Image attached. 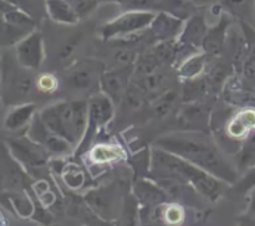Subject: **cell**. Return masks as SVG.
<instances>
[{
    "label": "cell",
    "instance_id": "6da1fadb",
    "mask_svg": "<svg viewBox=\"0 0 255 226\" xmlns=\"http://www.w3.org/2000/svg\"><path fill=\"white\" fill-rule=\"evenodd\" d=\"M157 144L159 148L186 159L222 180L228 183L236 181V171L207 142L194 137L167 136L159 138Z\"/></svg>",
    "mask_w": 255,
    "mask_h": 226
},
{
    "label": "cell",
    "instance_id": "7a4b0ae2",
    "mask_svg": "<svg viewBox=\"0 0 255 226\" xmlns=\"http://www.w3.org/2000/svg\"><path fill=\"white\" fill-rule=\"evenodd\" d=\"M153 170L182 183H192L197 190L212 200H216L221 194V183L214 178L213 174L169 151L166 153L162 149H154Z\"/></svg>",
    "mask_w": 255,
    "mask_h": 226
},
{
    "label": "cell",
    "instance_id": "3957f363",
    "mask_svg": "<svg viewBox=\"0 0 255 226\" xmlns=\"http://www.w3.org/2000/svg\"><path fill=\"white\" fill-rule=\"evenodd\" d=\"M156 15L147 10H133L120 15L112 21L107 22L101 27V34L104 37H112L116 35L133 34L144 27L149 26L153 22Z\"/></svg>",
    "mask_w": 255,
    "mask_h": 226
},
{
    "label": "cell",
    "instance_id": "277c9868",
    "mask_svg": "<svg viewBox=\"0 0 255 226\" xmlns=\"http://www.w3.org/2000/svg\"><path fill=\"white\" fill-rule=\"evenodd\" d=\"M9 147L12 154L22 163L30 166H41L46 163L49 154L44 147L36 143V141H29L26 138L9 139Z\"/></svg>",
    "mask_w": 255,
    "mask_h": 226
},
{
    "label": "cell",
    "instance_id": "5b68a950",
    "mask_svg": "<svg viewBox=\"0 0 255 226\" xmlns=\"http://www.w3.org/2000/svg\"><path fill=\"white\" fill-rule=\"evenodd\" d=\"M17 59L19 62L29 69H37L42 61V37L39 32H32L25 39H21L17 45Z\"/></svg>",
    "mask_w": 255,
    "mask_h": 226
},
{
    "label": "cell",
    "instance_id": "8992f818",
    "mask_svg": "<svg viewBox=\"0 0 255 226\" xmlns=\"http://www.w3.org/2000/svg\"><path fill=\"white\" fill-rule=\"evenodd\" d=\"M229 24H231V19L228 17V15L223 14L218 24L207 31V35L204 36L203 40V44H202V46H203L204 51H206L207 54H221L224 46V40H226L227 27H228Z\"/></svg>",
    "mask_w": 255,
    "mask_h": 226
},
{
    "label": "cell",
    "instance_id": "52a82bcc",
    "mask_svg": "<svg viewBox=\"0 0 255 226\" xmlns=\"http://www.w3.org/2000/svg\"><path fill=\"white\" fill-rule=\"evenodd\" d=\"M114 114V107H112L111 98L109 96H97L92 97L89 103V123L92 127H99L105 124L111 119Z\"/></svg>",
    "mask_w": 255,
    "mask_h": 226
},
{
    "label": "cell",
    "instance_id": "ba28073f",
    "mask_svg": "<svg viewBox=\"0 0 255 226\" xmlns=\"http://www.w3.org/2000/svg\"><path fill=\"white\" fill-rule=\"evenodd\" d=\"M207 25L203 15H194L187 22L182 34L181 42L187 46H201L203 44L204 36L207 35Z\"/></svg>",
    "mask_w": 255,
    "mask_h": 226
},
{
    "label": "cell",
    "instance_id": "9c48e42d",
    "mask_svg": "<svg viewBox=\"0 0 255 226\" xmlns=\"http://www.w3.org/2000/svg\"><path fill=\"white\" fill-rule=\"evenodd\" d=\"M127 72L111 71L106 72L101 77L102 91L109 96L112 101H119L122 93L126 92L127 86Z\"/></svg>",
    "mask_w": 255,
    "mask_h": 226
},
{
    "label": "cell",
    "instance_id": "30bf717a",
    "mask_svg": "<svg viewBox=\"0 0 255 226\" xmlns=\"http://www.w3.org/2000/svg\"><path fill=\"white\" fill-rule=\"evenodd\" d=\"M1 11H2V20L4 22H7L10 25L20 27L25 31L30 32L35 26V22L26 12L21 11L14 2L1 0Z\"/></svg>",
    "mask_w": 255,
    "mask_h": 226
},
{
    "label": "cell",
    "instance_id": "8fae6325",
    "mask_svg": "<svg viewBox=\"0 0 255 226\" xmlns=\"http://www.w3.org/2000/svg\"><path fill=\"white\" fill-rule=\"evenodd\" d=\"M46 9L49 16L61 24H76L80 19L67 0H46Z\"/></svg>",
    "mask_w": 255,
    "mask_h": 226
},
{
    "label": "cell",
    "instance_id": "7c38bea8",
    "mask_svg": "<svg viewBox=\"0 0 255 226\" xmlns=\"http://www.w3.org/2000/svg\"><path fill=\"white\" fill-rule=\"evenodd\" d=\"M182 20L178 17H174L167 12H161L158 16L154 17L152 22V29L157 39L169 40L173 35L178 34L181 30Z\"/></svg>",
    "mask_w": 255,
    "mask_h": 226
},
{
    "label": "cell",
    "instance_id": "4fadbf2b",
    "mask_svg": "<svg viewBox=\"0 0 255 226\" xmlns=\"http://www.w3.org/2000/svg\"><path fill=\"white\" fill-rule=\"evenodd\" d=\"M221 5L229 15L251 21L255 10V0H221Z\"/></svg>",
    "mask_w": 255,
    "mask_h": 226
},
{
    "label": "cell",
    "instance_id": "5bb4252c",
    "mask_svg": "<svg viewBox=\"0 0 255 226\" xmlns=\"http://www.w3.org/2000/svg\"><path fill=\"white\" fill-rule=\"evenodd\" d=\"M34 111L35 104H25V106L17 107L16 109L10 112L9 116L6 117L5 126H6V128L12 129V131L21 128L22 126H25L29 122Z\"/></svg>",
    "mask_w": 255,
    "mask_h": 226
},
{
    "label": "cell",
    "instance_id": "9a60e30c",
    "mask_svg": "<svg viewBox=\"0 0 255 226\" xmlns=\"http://www.w3.org/2000/svg\"><path fill=\"white\" fill-rule=\"evenodd\" d=\"M136 194L142 203L146 204H161L166 200V195L161 189L156 188L146 181H139L136 184Z\"/></svg>",
    "mask_w": 255,
    "mask_h": 226
},
{
    "label": "cell",
    "instance_id": "2e32d148",
    "mask_svg": "<svg viewBox=\"0 0 255 226\" xmlns=\"http://www.w3.org/2000/svg\"><path fill=\"white\" fill-rule=\"evenodd\" d=\"M208 89V82L203 78H189L183 86V101L194 102L206 94Z\"/></svg>",
    "mask_w": 255,
    "mask_h": 226
},
{
    "label": "cell",
    "instance_id": "e0dca14e",
    "mask_svg": "<svg viewBox=\"0 0 255 226\" xmlns=\"http://www.w3.org/2000/svg\"><path fill=\"white\" fill-rule=\"evenodd\" d=\"M166 86V78L163 74H159L158 71L153 72L151 75L142 77V81L139 83V87L143 89L146 94H156L158 96L159 92H162Z\"/></svg>",
    "mask_w": 255,
    "mask_h": 226
},
{
    "label": "cell",
    "instance_id": "ac0fdd59",
    "mask_svg": "<svg viewBox=\"0 0 255 226\" xmlns=\"http://www.w3.org/2000/svg\"><path fill=\"white\" fill-rule=\"evenodd\" d=\"M153 54L158 57L162 64H172L177 55L176 44L172 40H163L154 47Z\"/></svg>",
    "mask_w": 255,
    "mask_h": 226
},
{
    "label": "cell",
    "instance_id": "d6986e66",
    "mask_svg": "<svg viewBox=\"0 0 255 226\" xmlns=\"http://www.w3.org/2000/svg\"><path fill=\"white\" fill-rule=\"evenodd\" d=\"M121 154V149L116 148V147L99 146L92 151L91 158L96 163H106V161L116 160V159L120 158Z\"/></svg>",
    "mask_w": 255,
    "mask_h": 226
},
{
    "label": "cell",
    "instance_id": "ffe728a7",
    "mask_svg": "<svg viewBox=\"0 0 255 226\" xmlns=\"http://www.w3.org/2000/svg\"><path fill=\"white\" fill-rule=\"evenodd\" d=\"M161 64L162 62L159 61V59L153 54V52L149 55H143V56L139 57L138 61H137L136 71L137 74L141 75L142 77L147 76V75H151L153 74V72H156Z\"/></svg>",
    "mask_w": 255,
    "mask_h": 226
},
{
    "label": "cell",
    "instance_id": "44dd1931",
    "mask_svg": "<svg viewBox=\"0 0 255 226\" xmlns=\"http://www.w3.org/2000/svg\"><path fill=\"white\" fill-rule=\"evenodd\" d=\"M204 66V56L203 55H197V56L191 57L188 61L182 65L179 74L187 78H193L197 75H199L203 70Z\"/></svg>",
    "mask_w": 255,
    "mask_h": 226
},
{
    "label": "cell",
    "instance_id": "7402d4cb",
    "mask_svg": "<svg viewBox=\"0 0 255 226\" xmlns=\"http://www.w3.org/2000/svg\"><path fill=\"white\" fill-rule=\"evenodd\" d=\"M94 82V75L89 70H77L71 74L69 77L70 86L76 89H86Z\"/></svg>",
    "mask_w": 255,
    "mask_h": 226
},
{
    "label": "cell",
    "instance_id": "603a6c76",
    "mask_svg": "<svg viewBox=\"0 0 255 226\" xmlns=\"http://www.w3.org/2000/svg\"><path fill=\"white\" fill-rule=\"evenodd\" d=\"M238 164L241 168H248L255 164V134L244 143L238 156Z\"/></svg>",
    "mask_w": 255,
    "mask_h": 226
},
{
    "label": "cell",
    "instance_id": "cb8c5ba5",
    "mask_svg": "<svg viewBox=\"0 0 255 226\" xmlns=\"http://www.w3.org/2000/svg\"><path fill=\"white\" fill-rule=\"evenodd\" d=\"M87 201H89V204L94 208L96 213H101L102 215L109 213V198H107V195L102 190H94L87 194Z\"/></svg>",
    "mask_w": 255,
    "mask_h": 226
},
{
    "label": "cell",
    "instance_id": "d4e9b609",
    "mask_svg": "<svg viewBox=\"0 0 255 226\" xmlns=\"http://www.w3.org/2000/svg\"><path fill=\"white\" fill-rule=\"evenodd\" d=\"M144 96H146V93H144L143 89L139 86H132L125 92L126 103L129 107H132V108H139V107H142V104L144 102Z\"/></svg>",
    "mask_w": 255,
    "mask_h": 226
},
{
    "label": "cell",
    "instance_id": "484cf974",
    "mask_svg": "<svg viewBox=\"0 0 255 226\" xmlns=\"http://www.w3.org/2000/svg\"><path fill=\"white\" fill-rule=\"evenodd\" d=\"M176 98V92H167L166 94H163V96L158 99L156 106H154V112H156L157 116L164 117L166 114H168L169 111L172 109V107H173Z\"/></svg>",
    "mask_w": 255,
    "mask_h": 226
},
{
    "label": "cell",
    "instance_id": "4316f807",
    "mask_svg": "<svg viewBox=\"0 0 255 226\" xmlns=\"http://www.w3.org/2000/svg\"><path fill=\"white\" fill-rule=\"evenodd\" d=\"M67 1L71 4L79 17L86 16L97 5V0H67Z\"/></svg>",
    "mask_w": 255,
    "mask_h": 226
},
{
    "label": "cell",
    "instance_id": "83f0119b",
    "mask_svg": "<svg viewBox=\"0 0 255 226\" xmlns=\"http://www.w3.org/2000/svg\"><path fill=\"white\" fill-rule=\"evenodd\" d=\"M34 81L30 76L26 75H22V76L17 77L14 82V92L16 94H19L20 97H25L26 94H29V92L31 91V87Z\"/></svg>",
    "mask_w": 255,
    "mask_h": 226
},
{
    "label": "cell",
    "instance_id": "f1b7e54d",
    "mask_svg": "<svg viewBox=\"0 0 255 226\" xmlns=\"http://www.w3.org/2000/svg\"><path fill=\"white\" fill-rule=\"evenodd\" d=\"M111 1H117L124 6L134 7V9H149L159 4L161 0H111Z\"/></svg>",
    "mask_w": 255,
    "mask_h": 226
},
{
    "label": "cell",
    "instance_id": "f546056e",
    "mask_svg": "<svg viewBox=\"0 0 255 226\" xmlns=\"http://www.w3.org/2000/svg\"><path fill=\"white\" fill-rule=\"evenodd\" d=\"M227 70L223 65H217L208 75V86H218L227 76Z\"/></svg>",
    "mask_w": 255,
    "mask_h": 226
},
{
    "label": "cell",
    "instance_id": "4dcf8cb0",
    "mask_svg": "<svg viewBox=\"0 0 255 226\" xmlns=\"http://www.w3.org/2000/svg\"><path fill=\"white\" fill-rule=\"evenodd\" d=\"M115 59L117 62H121L124 65L132 64L136 59V51L128 47H124V49H119L115 54Z\"/></svg>",
    "mask_w": 255,
    "mask_h": 226
},
{
    "label": "cell",
    "instance_id": "1f68e13d",
    "mask_svg": "<svg viewBox=\"0 0 255 226\" xmlns=\"http://www.w3.org/2000/svg\"><path fill=\"white\" fill-rule=\"evenodd\" d=\"M207 111L203 106H191L184 109L183 117L186 121H198L206 117Z\"/></svg>",
    "mask_w": 255,
    "mask_h": 226
},
{
    "label": "cell",
    "instance_id": "d6a6232c",
    "mask_svg": "<svg viewBox=\"0 0 255 226\" xmlns=\"http://www.w3.org/2000/svg\"><path fill=\"white\" fill-rule=\"evenodd\" d=\"M248 128L246 127V124L241 121V119L237 117L236 119L231 122V124L228 126V133L233 137H242L247 133Z\"/></svg>",
    "mask_w": 255,
    "mask_h": 226
},
{
    "label": "cell",
    "instance_id": "836d02e7",
    "mask_svg": "<svg viewBox=\"0 0 255 226\" xmlns=\"http://www.w3.org/2000/svg\"><path fill=\"white\" fill-rule=\"evenodd\" d=\"M37 86H39L41 91L51 92L56 87V79L51 75H42L39 78V81H37Z\"/></svg>",
    "mask_w": 255,
    "mask_h": 226
},
{
    "label": "cell",
    "instance_id": "e575fe53",
    "mask_svg": "<svg viewBox=\"0 0 255 226\" xmlns=\"http://www.w3.org/2000/svg\"><path fill=\"white\" fill-rule=\"evenodd\" d=\"M243 74L247 81L255 83V56L249 57L243 66Z\"/></svg>",
    "mask_w": 255,
    "mask_h": 226
},
{
    "label": "cell",
    "instance_id": "d590c367",
    "mask_svg": "<svg viewBox=\"0 0 255 226\" xmlns=\"http://www.w3.org/2000/svg\"><path fill=\"white\" fill-rule=\"evenodd\" d=\"M237 117L246 124L247 128L255 129V111H253V109H246Z\"/></svg>",
    "mask_w": 255,
    "mask_h": 226
},
{
    "label": "cell",
    "instance_id": "8d00e7d4",
    "mask_svg": "<svg viewBox=\"0 0 255 226\" xmlns=\"http://www.w3.org/2000/svg\"><path fill=\"white\" fill-rule=\"evenodd\" d=\"M79 41H80V36H79V35H77V36H75V37H72V39L70 40V41H67L66 44H65L64 46H62L61 52H60V57H61V59H67V57H69L70 55H71L72 52H74L75 47H76L77 42H79Z\"/></svg>",
    "mask_w": 255,
    "mask_h": 226
},
{
    "label": "cell",
    "instance_id": "74e56055",
    "mask_svg": "<svg viewBox=\"0 0 255 226\" xmlns=\"http://www.w3.org/2000/svg\"><path fill=\"white\" fill-rule=\"evenodd\" d=\"M182 209L178 206H171L166 210V219L169 223H179L182 219Z\"/></svg>",
    "mask_w": 255,
    "mask_h": 226
},
{
    "label": "cell",
    "instance_id": "f35d334b",
    "mask_svg": "<svg viewBox=\"0 0 255 226\" xmlns=\"http://www.w3.org/2000/svg\"><path fill=\"white\" fill-rule=\"evenodd\" d=\"M65 179H66L67 184H69L70 186H72V188H77V186L81 185L82 183V175L81 173H69V175L65 176Z\"/></svg>",
    "mask_w": 255,
    "mask_h": 226
},
{
    "label": "cell",
    "instance_id": "ab89813d",
    "mask_svg": "<svg viewBox=\"0 0 255 226\" xmlns=\"http://www.w3.org/2000/svg\"><path fill=\"white\" fill-rule=\"evenodd\" d=\"M244 184H246V188H248V186L253 185V184H255V169L253 171H252L251 174H249L248 176H247L246 180H243Z\"/></svg>",
    "mask_w": 255,
    "mask_h": 226
},
{
    "label": "cell",
    "instance_id": "60d3db41",
    "mask_svg": "<svg viewBox=\"0 0 255 226\" xmlns=\"http://www.w3.org/2000/svg\"><path fill=\"white\" fill-rule=\"evenodd\" d=\"M251 211L255 213V190L252 193L251 196Z\"/></svg>",
    "mask_w": 255,
    "mask_h": 226
},
{
    "label": "cell",
    "instance_id": "b9f144b4",
    "mask_svg": "<svg viewBox=\"0 0 255 226\" xmlns=\"http://www.w3.org/2000/svg\"><path fill=\"white\" fill-rule=\"evenodd\" d=\"M6 1H10V2H14V4H16L17 0H6Z\"/></svg>",
    "mask_w": 255,
    "mask_h": 226
}]
</instances>
